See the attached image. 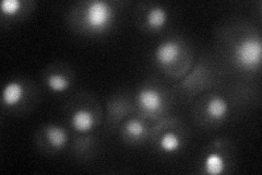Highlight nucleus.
Masks as SVG:
<instances>
[{
	"label": "nucleus",
	"instance_id": "ddd939ff",
	"mask_svg": "<svg viewBox=\"0 0 262 175\" xmlns=\"http://www.w3.org/2000/svg\"><path fill=\"white\" fill-rule=\"evenodd\" d=\"M125 129H126L127 134L133 138L142 137L145 132V128L143 126V124L138 120H131V121L127 122Z\"/></svg>",
	"mask_w": 262,
	"mask_h": 175
},
{
	"label": "nucleus",
	"instance_id": "9b49d317",
	"mask_svg": "<svg viewBox=\"0 0 262 175\" xmlns=\"http://www.w3.org/2000/svg\"><path fill=\"white\" fill-rule=\"evenodd\" d=\"M160 147L164 152L174 153L180 148V139L174 132H166L160 140Z\"/></svg>",
	"mask_w": 262,
	"mask_h": 175
},
{
	"label": "nucleus",
	"instance_id": "4468645a",
	"mask_svg": "<svg viewBox=\"0 0 262 175\" xmlns=\"http://www.w3.org/2000/svg\"><path fill=\"white\" fill-rule=\"evenodd\" d=\"M21 6V0H3L2 4H0V10L4 14L13 15L20 11Z\"/></svg>",
	"mask_w": 262,
	"mask_h": 175
},
{
	"label": "nucleus",
	"instance_id": "7ed1b4c3",
	"mask_svg": "<svg viewBox=\"0 0 262 175\" xmlns=\"http://www.w3.org/2000/svg\"><path fill=\"white\" fill-rule=\"evenodd\" d=\"M180 46L175 41H166L161 43L155 49V61L161 66L168 67L173 65L179 58Z\"/></svg>",
	"mask_w": 262,
	"mask_h": 175
},
{
	"label": "nucleus",
	"instance_id": "39448f33",
	"mask_svg": "<svg viewBox=\"0 0 262 175\" xmlns=\"http://www.w3.org/2000/svg\"><path fill=\"white\" fill-rule=\"evenodd\" d=\"M72 127L79 132H89L94 126V116L88 110H79L71 116Z\"/></svg>",
	"mask_w": 262,
	"mask_h": 175
},
{
	"label": "nucleus",
	"instance_id": "20e7f679",
	"mask_svg": "<svg viewBox=\"0 0 262 175\" xmlns=\"http://www.w3.org/2000/svg\"><path fill=\"white\" fill-rule=\"evenodd\" d=\"M138 102L144 111L158 112L163 105V96L155 89H143L138 94Z\"/></svg>",
	"mask_w": 262,
	"mask_h": 175
},
{
	"label": "nucleus",
	"instance_id": "f257e3e1",
	"mask_svg": "<svg viewBox=\"0 0 262 175\" xmlns=\"http://www.w3.org/2000/svg\"><path fill=\"white\" fill-rule=\"evenodd\" d=\"M236 61L244 68H256L261 64L262 44L258 38L248 37L236 46Z\"/></svg>",
	"mask_w": 262,
	"mask_h": 175
},
{
	"label": "nucleus",
	"instance_id": "1a4fd4ad",
	"mask_svg": "<svg viewBox=\"0 0 262 175\" xmlns=\"http://www.w3.org/2000/svg\"><path fill=\"white\" fill-rule=\"evenodd\" d=\"M204 169L206 172L211 175H220L222 174L225 169V162L222 155L219 153H210L206 160H204Z\"/></svg>",
	"mask_w": 262,
	"mask_h": 175
},
{
	"label": "nucleus",
	"instance_id": "f8f14e48",
	"mask_svg": "<svg viewBox=\"0 0 262 175\" xmlns=\"http://www.w3.org/2000/svg\"><path fill=\"white\" fill-rule=\"evenodd\" d=\"M47 87L51 89L53 92H64V91L68 90L69 88V81L64 76H62V74L55 73L52 74L51 77H48Z\"/></svg>",
	"mask_w": 262,
	"mask_h": 175
},
{
	"label": "nucleus",
	"instance_id": "0eeeda50",
	"mask_svg": "<svg viewBox=\"0 0 262 175\" xmlns=\"http://www.w3.org/2000/svg\"><path fill=\"white\" fill-rule=\"evenodd\" d=\"M45 135L49 145L53 146L54 148H62L68 141L67 131L59 126H56V125L48 126L46 128Z\"/></svg>",
	"mask_w": 262,
	"mask_h": 175
},
{
	"label": "nucleus",
	"instance_id": "6e6552de",
	"mask_svg": "<svg viewBox=\"0 0 262 175\" xmlns=\"http://www.w3.org/2000/svg\"><path fill=\"white\" fill-rule=\"evenodd\" d=\"M207 112L209 116L213 120H222L224 119L228 112L227 102L223 98L215 96L210 100L207 106Z\"/></svg>",
	"mask_w": 262,
	"mask_h": 175
},
{
	"label": "nucleus",
	"instance_id": "423d86ee",
	"mask_svg": "<svg viewBox=\"0 0 262 175\" xmlns=\"http://www.w3.org/2000/svg\"><path fill=\"white\" fill-rule=\"evenodd\" d=\"M24 95V88L21 83L11 81L7 83L3 90V102L8 106L18 104Z\"/></svg>",
	"mask_w": 262,
	"mask_h": 175
},
{
	"label": "nucleus",
	"instance_id": "9d476101",
	"mask_svg": "<svg viewBox=\"0 0 262 175\" xmlns=\"http://www.w3.org/2000/svg\"><path fill=\"white\" fill-rule=\"evenodd\" d=\"M147 24L155 30L162 29L167 22V13L161 7H155L149 12L146 16Z\"/></svg>",
	"mask_w": 262,
	"mask_h": 175
},
{
	"label": "nucleus",
	"instance_id": "f03ea898",
	"mask_svg": "<svg viewBox=\"0 0 262 175\" xmlns=\"http://www.w3.org/2000/svg\"><path fill=\"white\" fill-rule=\"evenodd\" d=\"M113 18V9L108 3L96 0L90 3L84 12V21L92 30H103L108 26Z\"/></svg>",
	"mask_w": 262,
	"mask_h": 175
}]
</instances>
